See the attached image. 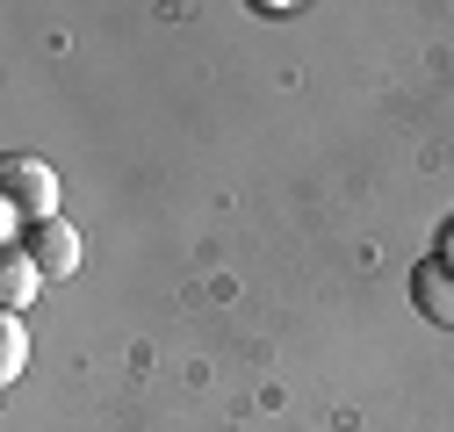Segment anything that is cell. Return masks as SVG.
Listing matches in <instances>:
<instances>
[{
	"label": "cell",
	"mask_w": 454,
	"mask_h": 432,
	"mask_svg": "<svg viewBox=\"0 0 454 432\" xmlns=\"http://www.w3.org/2000/svg\"><path fill=\"white\" fill-rule=\"evenodd\" d=\"M0 209H15L22 224H51L59 216V174L43 158H29V151L0 158Z\"/></svg>",
	"instance_id": "cell-1"
},
{
	"label": "cell",
	"mask_w": 454,
	"mask_h": 432,
	"mask_svg": "<svg viewBox=\"0 0 454 432\" xmlns=\"http://www.w3.org/2000/svg\"><path fill=\"white\" fill-rule=\"evenodd\" d=\"M29 259L43 266V282H73L80 274V231L66 224V216H51V224H29Z\"/></svg>",
	"instance_id": "cell-2"
},
{
	"label": "cell",
	"mask_w": 454,
	"mask_h": 432,
	"mask_svg": "<svg viewBox=\"0 0 454 432\" xmlns=\"http://www.w3.org/2000/svg\"><path fill=\"white\" fill-rule=\"evenodd\" d=\"M36 296H43V266L29 259V245H0V310L22 317Z\"/></svg>",
	"instance_id": "cell-3"
},
{
	"label": "cell",
	"mask_w": 454,
	"mask_h": 432,
	"mask_svg": "<svg viewBox=\"0 0 454 432\" xmlns=\"http://www.w3.org/2000/svg\"><path fill=\"white\" fill-rule=\"evenodd\" d=\"M411 303H419L426 324H454V266H447L440 252L411 266Z\"/></svg>",
	"instance_id": "cell-4"
},
{
	"label": "cell",
	"mask_w": 454,
	"mask_h": 432,
	"mask_svg": "<svg viewBox=\"0 0 454 432\" xmlns=\"http://www.w3.org/2000/svg\"><path fill=\"white\" fill-rule=\"evenodd\" d=\"M29 367V339H22V317L0 310V382H15V374Z\"/></svg>",
	"instance_id": "cell-5"
},
{
	"label": "cell",
	"mask_w": 454,
	"mask_h": 432,
	"mask_svg": "<svg viewBox=\"0 0 454 432\" xmlns=\"http://www.w3.org/2000/svg\"><path fill=\"white\" fill-rule=\"evenodd\" d=\"M440 259L454 266V224H440Z\"/></svg>",
	"instance_id": "cell-6"
}]
</instances>
